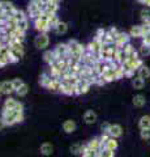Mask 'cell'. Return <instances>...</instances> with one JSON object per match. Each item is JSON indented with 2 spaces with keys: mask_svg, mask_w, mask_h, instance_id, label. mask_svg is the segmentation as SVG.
<instances>
[{
  "mask_svg": "<svg viewBox=\"0 0 150 157\" xmlns=\"http://www.w3.org/2000/svg\"><path fill=\"white\" fill-rule=\"evenodd\" d=\"M43 60H45V63H47L48 66H51L52 63L56 60L54 50H46L45 52H43Z\"/></svg>",
  "mask_w": 150,
  "mask_h": 157,
  "instance_id": "obj_19",
  "label": "cell"
},
{
  "mask_svg": "<svg viewBox=\"0 0 150 157\" xmlns=\"http://www.w3.org/2000/svg\"><path fill=\"white\" fill-rule=\"evenodd\" d=\"M27 93H29V85L26 84V82H24V84L16 90V94H17L18 97H25Z\"/></svg>",
  "mask_w": 150,
  "mask_h": 157,
  "instance_id": "obj_30",
  "label": "cell"
},
{
  "mask_svg": "<svg viewBox=\"0 0 150 157\" xmlns=\"http://www.w3.org/2000/svg\"><path fill=\"white\" fill-rule=\"evenodd\" d=\"M3 7H4V13H5L7 17L13 16V14L16 13V11H17V8L9 2H3Z\"/></svg>",
  "mask_w": 150,
  "mask_h": 157,
  "instance_id": "obj_18",
  "label": "cell"
},
{
  "mask_svg": "<svg viewBox=\"0 0 150 157\" xmlns=\"http://www.w3.org/2000/svg\"><path fill=\"white\" fill-rule=\"evenodd\" d=\"M17 28H20L21 30L26 32V30H27V28H29V17L21 20V21H18V22H17Z\"/></svg>",
  "mask_w": 150,
  "mask_h": 157,
  "instance_id": "obj_34",
  "label": "cell"
},
{
  "mask_svg": "<svg viewBox=\"0 0 150 157\" xmlns=\"http://www.w3.org/2000/svg\"><path fill=\"white\" fill-rule=\"evenodd\" d=\"M140 136H141L142 140H149L150 139V128L141 130V131H140Z\"/></svg>",
  "mask_w": 150,
  "mask_h": 157,
  "instance_id": "obj_37",
  "label": "cell"
},
{
  "mask_svg": "<svg viewBox=\"0 0 150 157\" xmlns=\"http://www.w3.org/2000/svg\"><path fill=\"white\" fill-rule=\"evenodd\" d=\"M21 102L20 101H17L16 98H13V97H7V100L4 101V105H3V107H5V109H12V110H14V109H17V106L20 105Z\"/></svg>",
  "mask_w": 150,
  "mask_h": 157,
  "instance_id": "obj_17",
  "label": "cell"
},
{
  "mask_svg": "<svg viewBox=\"0 0 150 157\" xmlns=\"http://www.w3.org/2000/svg\"><path fill=\"white\" fill-rule=\"evenodd\" d=\"M106 66V64H104ZM103 80L106 81V84L107 82H111V81H115L116 80V76H115V68H107L106 67V71L103 72Z\"/></svg>",
  "mask_w": 150,
  "mask_h": 157,
  "instance_id": "obj_16",
  "label": "cell"
},
{
  "mask_svg": "<svg viewBox=\"0 0 150 157\" xmlns=\"http://www.w3.org/2000/svg\"><path fill=\"white\" fill-rule=\"evenodd\" d=\"M3 121L5 122L7 126H13L16 123H21L25 119V115H24V111H16V110H12V109H5L3 107L2 110V115Z\"/></svg>",
  "mask_w": 150,
  "mask_h": 157,
  "instance_id": "obj_2",
  "label": "cell"
},
{
  "mask_svg": "<svg viewBox=\"0 0 150 157\" xmlns=\"http://www.w3.org/2000/svg\"><path fill=\"white\" fill-rule=\"evenodd\" d=\"M99 157H115V151H111L108 148H103L99 151Z\"/></svg>",
  "mask_w": 150,
  "mask_h": 157,
  "instance_id": "obj_32",
  "label": "cell"
},
{
  "mask_svg": "<svg viewBox=\"0 0 150 157\" xmlns=\"http://www.w3.org/2000/svg\"><path fill=\"white\" fill-rule=\"evenodd\" d=\"M39 151H41V155H43V156H51L52 152H54V145L51 143H43L41 145Z\"/></svg>",
  "mask_w": 150,
  "mask_h": 157,
  "instance_id": "obj_21",
  "label": "cell"
},
{
  "mask_svg": "<svg viewBox=\"0 0 150 157\" xmlns=\"http://www.w3.org/2000/svg\"><path fill=\"white\" fill-rule=\"evenodd\" d=\"M140 54H141V55H144V56L150 55V46L142 45L141 47H140Z\"/></svg>",
  "mask_w": 150,
  "mask_h": 157,
  "instance_id": "obj_39",
  "label": "cell"
},
{
  "mask_svg": "<svg viewBox=\"0 0 150 157\" xmlns=\"http://www.w3.org/2000/svg\"><path fill=\"white\" fill-rule=\"evenodd\" d=\"M59 2H61V0H59Z\"/></svg>",
  "mask_w": 150,
  "mask_h": 157,
  "instance_id": "obj_47",
  "label": "cell"
},
{
  "mask_svg": "<svg viewBox=\"0 0 150 157\" xmlns=\"http://www.w3.org/2000/svg\"><path fill=\"white\" fill-rule=\"evenodd\" d=\"M137 76H140L141 78H149L150 77V68L148 66H142L141 68H138V71H137Z\"/></svg>",
  "mask_w": 150,
  "mask_h": 157,
  "instance_id": "obj_25",
  "label": "cell"
},
{
  "mask_svg": "<svg viewBox=\"0 0 150 157\" xmlns=\"http://www.w3.org/2000/svg\"><path fill=\"white\" fill-rule=\"evenodd\" d=\"M48 22H50L51 29H55L57 26V24L60 22V20H59V17H57L56 14H51V16L48 17Z\"/></svg>",
  "mask_w": 150,
  "mask_h": 157,
  "instance_id": "obj_33",
  "label": "cell"
},
{
  "mask_svg": "<svg viewBox=\"0 0 150 157\" xmlns=\"http://www.w3.org/2000/svg\"><path fill=\"white\" fill-rule=\"evenodd\" d=\"M3 93H2V84H0V96H2Z\"/></svg>",
  "mask_w": 150,
  "mask_h": 157,
  "instance_id": "obj_46",
  "label": "cell"
},
{
  "mask_svg": "<svg viewBox=\"0 0 150 157\" xmlns=\"http://www.w3.org/2000/svg\"><path fill=\"white\" fill-rule=\"evenodd\" d=\"M110 127H111V124L108 123V122H103L102 124H101V130H102V134H110Z\"/></svg>",
  "mask_w": 150,
  "mask_h": 157,
  "instance_id": "obj_41",
  "label": "cell"
},
{
  "mask_svg": "<svg viewBox=\"0 0 150 157\" xmlns=\"http://www.w3.org/2000/svg\"><path fill=\"white\" fill-rule=\"evenodd\" d=\"M34 45L38 50H46L50 45V37L47 33H39L34 39Z\"/></svg>",
  "mask_w": 150,
  "mask_h": 157,
  "instance_id": "obj_3",
  "label": "cell"
},
{
  "mask_svg": "<svg viewBox=\"0 0 150 157\" xmlns=\"http://www.w3.org/2000/svg\"><path fill=\"white\" fill-rule=\"evenodd\" d=\"M129 36L132 38H142V30H141V25H134L130 28L129 30Z\"/></svg>",
  "mask_w": 150,
  "mask_h": 157,
  "instance_id": "obj_24",
  "label": "cell"
},
{
  "mask_svg": "<svg viewBox=\"0 0 150 157\" xmlns=\"http://www.w3.org/2000/svg\"><path fill=\"white\" fill-rule=\"evenodd\" d=\"M84 145H85V144H82V143H75V144H72L71 152H72L73 155H82V151H84Z\"/></svg>",
  "mask_w": 150,
  "mask_h": 157,
  "instance_id": "obj_29",
  "label": "cell"
},
{
  "mask_svg": "<svg viewBox=\"0 0 150 157\" xmlns=\"http://www.w3.org/2000/svg\"><path fill=\"white\" fill-rule=\"evenodd\" d=\"M145 6H148V7H150V0H146V3H145Z\"/></svg>",
  "mask_w": 150,
  "mask_h": 157,
  "instance_id": "obj_45",
  "label": "cell"
},
{
  "mask_svg": "<svg viewBox=\"0 0 150 157\" xmlns=\"http://www.w3.org/2000/svg\"><path fill=\"white\" fill-rule=\"evenodd\" d=\"M140 16H141L142 22H148V21H150V9H148V8L141 9V12H140Z\"/></svg>",
  "mask_w": 150,
  "mask_h": 157,
  "instance_id": "obj_31",
  "label": "cell"
},
{
  "mask_svg": "<svg viewBox=\"0 0 150 157\" xmlns=\"http://www.w3.org/2000/svg\"><path fill=\"white\" fill-rule=\"evenodd\" d=\"M2 84V93L4 96H7L9 97L12 94V93H16V89H14V86H13V82L12 80H5V81H2L0 82Z\"/></svg>",
  "mask_w": 150,
  "mask_h": 157,
  "instance_id": "obj_11",
  "label": "cell"
},
{
  "mask_svg": "<svg viewBox=\"0 0 150 157\" xmlns=\"http://www.w3.org/2000/svg\"><path fill=\"white\" fill-rule=\"evenodd\" d=\"M67 45H68V50H69V60L81 63L82 56H84V54L86 51V46L80 43L77 39H69L67 42Z\"/></svg>",
  "mask_w": 150,
  "mask_h": 157,
  "instance_id": "obj_1",
  "label": "cell"
},
{
  "mask_svg": "<svg viewBox=\"0 0 150 157\" xmlns=\"http://www.w3.org/2000/svg\"><path fill=\"white\" fill-rule=\"evenodd\" d=\"M88 148H90L91 151H95V152H99L101 149L106 148L104 147V143L101 141V137H93L90 141H88Z\"/></svg>",
  "mask_w": 150,
  "mask_h": 157,
  "instance_id": "obj_12",
  "label": "cell"
},
{
  "mask_svg": "<svg viewBox=\"0 0 150 157\" xmlns=\"http://www.w3.org/2000/svg\"><path fill=\"white\" fill-rule=\"evenodd\" d=\"M97 119H98V115L94 110H86L84 113V122L86 124H94Z\"/></svg>",
  "mask_w": 150,
  "mask_h": 157,
  "instance_id": "obj_14",
  "label": "cell"
},
{
  "mask_svg": "<svg viewBox=\"0 0 150 157\" xmlns=\"http://www.w3.org/2000/svg\"><path fill=\"white\" fill-rule=\"evenodd\" d=\"M43 14V11L37 6V4L33 2V0H30V3H29V6H27V17L30 18V20H37V18H39Z\"/></svg>",
  "mask_w": 150,
  "mask_h": 157,
  "instance_id": "obj_4",
  "label": "cell"
},
{
  "mask_svg": "<svg viewBox=\"0 0 150 157\" xmlns=\"http://www.w3.org/2000/svg\"><path fill=\"white\" fill-rule=\"evenodd\" d=\"M68 29H69L68 24L64 22V21H60L59 24H57V26L54 29V32L56 34H59V36H63V34H65L67 32H68Z\"/></svg>",
  "mask_w": 150,
  "mask_h": 157,
  "instance_id": "obj_22",
  "label": "cell"
},
{
  "mask_svg": "<svg viewBox=\"0 0 150 157\" xmlns=\"http://www.w3.org/2000/svg\"><path fill=\"white\" fill-rule=\"evenodd\" d=\"M110 135L115 137V139H118L123 135V127L120 124H111L110 127Z\"/></svg>",
  "mask_w": 150,
  "mask_h": 157,
  "instance_id": "obj_20",
  "label": "cell"
},
{
  "mask_svg": "<svg viewBox=\"0 0 150 157\" xmlns=\"http://www.w3.org/2000/svg\"><path fill=\"white\" fill-rule=\"evenodd\" d=\"M145 104H146V100H145V96L142 94H136L133 97V105L136 107H142L145 106Z\"/></svg>",
  "mask_w": 150,
  "mask_h": 157,
  "instance_id": "obj_26",
  "label": "cell"
},
{
  "mask_svg": "<svg viewBox=\"0 0 150 157\" xmlns=\"http://www.w3.org/2000/svg\"><path fill=\"white\" fill-rule=\"evenodd\" d=\"M54 78H55V77L52 76L48 71H47V72H43L42 75H41V77H39V84H41L43 88H46V89H47V88L50 86L51 82L54 81Z\"/></svg>",
  "mask_w": 150,
  "mask_h": 157,
  "instance_id": "obj_13",
  "label": "cell"
},
{
  "mask_svg": "<svg viewBox=\"0 0 150 157\" xmlns=\"http://www.w3.org/2000/svg\"><path fill=\"white\" fill-rule=\"evenodd\" d=\"M5 127H7V124H5V122H4V121H3V118H2V117H0V131H3L4 128H5Z\"/></svg>",
  "mask_w": 150,
  "mask_h": 157,
  "instance_id": "obj_42",
  "label": "cell"
},
{
  "mask_svg": "<svg viewBox=\"0 0 150 157\" xmlns=\"http://www.w3.org/2000/svg\"><path fill=\"white\" fill-rule=\"evenodd\" d=\"M52 50L55 52L56 59H69V50H68V45L67 43H59Z\"/></svg>",
  "mask_w": 150,
  "mask_h": 157,
  "instance_id": "obj_6",
  "label": "cell"
},
{
  "mask_svg": "<svg viewBox=\"0 0 150 157\" xmlns=\"http://www.w3.org/2000/svg\"><path fill=\"white\" fill-rule=\"evenodd\" d=\"M132 85H133L134 89L140 90V89H142V88L145 86V80H144V78H141L140 76H136L132 80Z\"/></svg>",
  "mask_w": 150,
  "mask_h": 157,
  "instance_id": "obj_28",
  "label": "cell"
},
{
  "mask_svg": "<svg viewBox=\"0 0 150 157\" xmlns=\"http://www.w3.org/2000/svg\"><path fill=\"white\" fill-rule=\"evenodd\" d=\"M63 131L65 132V134H73V132L76 131L77 126H76V122L72 121V119H67L63 122Z\"/></svg>",
  "mask_w": 150,
  "mask_h": 157,
  "instance_id": "obj_15",
  "label": "cell"
},
{
  "mask_svg": "<svg viewBox=\"0 0 150 157\" xmlns=\"http://www.w3.org/2000/svg\"><path fill=\"white\" fill-rule=\"evenodd\" d=\"M12 82H13V86H14V89H16V90L24 84V81L21 80L20 77H14V78H12Z\"/></svg>",
  "mask_w": 150,
  "mask_h": 157,
  "instance_id": "obj_40",
  "label": "cell"
},
{
  "mask_svg": "<svg viewBox=\"0 0 150 157\" xmlns=\"http://www.w3.org/2000/svg\"><path fill=\"white\" fill-rule=\"evenodd\" d=\"M104 147L106 148H108V149H111V151H116L118 149V147H119V143H118V140H116L115 137L111 136L110 139L104 143Z\"/></svg>",
  "mask_w": 150,
  "mask_h": 157,
  "instance_id": "obj_27",
  "label": "cell"
},
{
  "mask_svg": "<svg viewBox=\"0 0 150 157\" xmlns=\"http://www.w3.org/2000/svg\"><path fill=\"white\" fill-rule=\"evenodd\" d=\"M138 127H140V130L150 128V115H142L141 118H140Z\"/></svg>",
  "mask_w": 150,
  "mask_h": 157,
  "instance_id": "obj_23",
  "label": "cell"
},
{
  "mask_svg": "<svg viewBox=\"0 0 150 157\" xmlns=\"http://www.w3.org/2000/svg\"><path fill=\"white\" fill-rule=\"evenodd\" d=\"M141 30H142V37L145 36V34L150 33V21H148V22H142Z\"/></svg>",
  "mask_w": 150,
  "mask_h": 157,
  "instance_id": "obj_38",
  "label": "cell"
},
{
  "mask_svg": "<svg viewBox=\"0 0 150 157\" xmlns=\"http://www.w3.org/2000/svg\"><path fill=\"white\" fill-rule=\"evenodd\" d=\"M34 28H35V30L37 32H39V33H47L48 30H51V26H50V22H48V20L45 18V17H39V18H37L34 20Z\"/></svg>",
  "mask_w": 150,
  "mask_h": 157,
  "instance_id": "obj_5",
  "label": "cell"
},
{
  "mask_svg": "<svg viewBox=\"0 0 150 157\" xmlns=\"http://www.w3.org/2000/svg\"><path fill=\"white\" fill-rule=\"evenodd\" d=\"M102 46H103V43L99 41V39H97V38H94L93 41H91L88 46H86V50L88 51H90V52H93V54H95V55H98L99 56V52H101V50H102Z\"/></svg>",
  "mask_w": 150,
  "mask_h": 157,
  "instance_id": "obj_10",
  "label": "cell"
},
{
  "mask_svg": "<svg viewBox=\"0 0 150 157\" xmlns=\"http://www.w3.org/2000/svg\"><path fill=\"white\" fill-rule=\"evenodd\" d=\"M0 16H5L4 13V7H3V2H0ZM7 17V16H5Z\"/></svg>",
  "mask_w": 150,
  "mask_h": 157,
  "instance_id": "obj_43",
  "label": "cell"
},
{
  "mask_svg": "<svg viewBox=\"0 0 150 157\" xmlns=\"http://www.w3.org/2000/svg\"><path fill=\"white\" fill-rule=\"evenodd\" d=\"M115 76H116V80H120V78H123L125 76L124 70H123V66H118V67L115 68Z\"/></svg>",
  "mask_w": 150,
  "mask_h": 157,
  "instance_id": "obj_35",
  "label": "cell"
},
{
  "mask_svg": "<svg viewBox=\"0 0 150 157\" xmlns=\"http://www.w3.org/2000/svg\"><path fill=\"white\" fill-rule=\"evenodd\" d=\"M91 84L88 80H84V78H79L76 84V96H82V94H86L89 92Z\"/></svg>",
  "mask_w": 150,
  "mask_h": 157,
  "instance_id": "obj_7",
  "label": "cell"
},
{
  "mask_svg": "<svg viewBox=\"0 0 150 157\" xmlns=\"http://www.w3.org/2000/svg\"><path fill=\"white\" fill-rule=\"evenodd\" d=\"M123 50H124V52H125V54H127V56H128V55H130V54H133L134 51H136V50H134V47H133L132 45H130V42H129V43H127V45H125V46L123 47Z\"/></svg>",
  "mask_w": 150,
  "mask_h": 157,
  "instance_id": "obj_36",
  "label": "cell"
},
{
  "mask_svg": "<svg viewBox=\"0 0 150 157\" xmlns=\"http://www.w3.org/2000/svg\"><path fill=\"white\" fill-rule=\"evenodd\" d=\"M60 93L61 94H64V96H73V94H76V85L69 84V82L61 80Z\"/></svg>",
  "mask_w": 150,
  "mask_h": 157,
  "instance_id": "obj_9",
  "label": "cell"
},
{
  "mask_svg": "<svg viewBox=\"0 0 150 157\" xmlns=\"http://www.w3.org/2000/svg\"><path fill=\"white\" fill-rule=\"evenodd\" d=\"M137 2H138V3H141V4H144V6H145V3H146V0H137Z\"/></svg>",
  "mask_w": 150,
  "mask_h": 157,
  "instance_id": "obj_44",
  "label": "cell"
},
{
  "mask_svg": "<svg viewBox=\"0 0 150 157\" xmlns=\"http://www.w3.org/2000/svg\"><path fill=\"white\" fill-rule=\"evenodd\" d=\"M129 39H130L129 33L119 32V33H118V36L115 37V46H116V47L123 48L125 45H127V43H129Z\"/></svg>",
  "mask_w": 150,
  "mask_h": 157,
  "instance_id": "obj_8",
  "label": "cell"
}]
</instances>
